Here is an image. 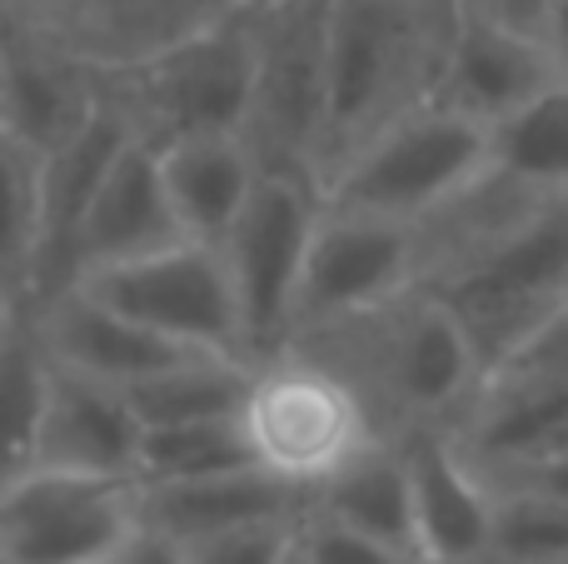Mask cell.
I'll return each mask as SVG.
<instances>
[{"instance_id": "obj_1", "label": "cell", "mask_w": 568, "mask_h": 564, "mask_svg": "<svg viewBox=\"0 0 568 564\" xmlns=\"http://www.w3.org/2000/svg\"><path fill=\"white\" fill-rule=\"evenodd\" d=\"M494 175L489 125L444 100H419L364 135L324 180V200L424 225Z\"/></svg>"}, {"instance_id": "obj_2", "label": "cell", "mask_w": 568, "mask_h": 564, "mask_svg": "<svg viewBox=\"0 0 568 564\" xmlns=\"http://www.w3.org/2000/svg\"><path fill=\"white\" fill-rule=\"evenodd\" d=\"M145 530V485L65 465H20L0 495L6 564H100Z\"/></svg>"}, {"instance_id": "obj_3", "label": "cell", "mask_w": 568, "mask_h": 564, "mask_svg": "<svg viewBox=\"0 0 568 564\" xmlns=\"http://www.w3.org/2000/svg\"><path fill=\"white\" fill-rule=\"evenodd\" d=\"M429 60L424 0H334L329 80H324V150L339 165L364 135L409 110L399 100Z\"/></svg>"}, {"instance_id": "obj_4", "label": "cell", "mask_w": 568, "mask_h": 564, "mask_svg": "<svg viewBox=\"0 0 568 564\" xmlns=\"http://www.w3.org/2000/svg\"><path fill=\"white\" fill-rule=\"evenodd\" d=\"M320 210H324V190H314L300 170L265 165L245 215L220 240L240 290L245 345L255 365L280 360L284 340L294 335L300 285H304V265H310V240L314 225H320Z\"/></svg>"}, {"instance_id": "obj_5", "label": "cell", "mask_w": 568, "mask_h": 564, "mask_svg": "<svg viewBox=\"0 0 568 564\" xmlns=\"http://www.w3.org/2000/svg\"><path fill=\"white\" fill-rule=\"evenodd\" d=\"M75 285H85L120 315L140 320L185 350L250 360L235 275H230L225 250L210 240H175V245L150 250V255L85 270Z\"/></svg>"}, {"instance_id": "obj_6", "label": "cell", "mask_w": 568, "mask_h": 564, "mask_svg": "<svg viewBox=\"0 0 568 564\" xmlns=\"http://www.w3.org/2000/svg\"><path fill=\"white\" fill-rule=\"evenodd\" d=\"M245 430L260 465L314 490L349 465L369 440V415L354 385L320 360H265L245 400Z\"/></svg>"}, {"instance_id": "obj_7", "label": "cell", "mask_w": 568, "mask_h": 564, "mask_svg": "<svg viewBox=\"0 0 568 564\" xmlns=\"http://www.w3.org/2000/svg\"><path fill=\"white\" fill-rule=\"evenodd\" d=\"M135 105V130L155 145L180 135H250L260 110V36L205 26L165 46L140 70Z\"/></svg>"}, {"instance_id": "obj_8", "label": "cell", "mask_w": 568, "mask_h": 564, "mask_svg": "<svg viewBox=\"0 0 568 564\" xmlns=\"http://www.w3.org/2000/svg\"><path fill=\"white\" fill-rule=\"evenodd\" d=\"M419 225L384 220L369 210H344L324 200L320 225L310 240V265L300 285V320L304 325H359L379 315L384 305L409 295L419 270Z\"/></svg>"}, {"instance_id": "obj_9", "label": "cell", "mask_w": 568, "mask_h": 564, "mask_svg": "<svg viewBox=\"0 0 568 564\" xmlns=\"http://www.w3.org/2000/svg\"><path fill=\"white\" fill-rule=\"evenodd\" d=\"M554 80H564V66L554 56L549 36L459 6L439 50L434 100L484 120V125H499L504 115H514L524 100L549 90Z\"/></svg>"}, {"instance_id": "obj_10", "label": "cell", "mask_w": 568, "mask_h": 564, "mask_svg": "<svg viewBox=\"0 0 568 564\" xmlns=\"http://www.w3.org/2000/svg\"><path fill=\"white\" fill-rule=\"evenodd\" d=\"M379 375L404 410L439 415L454 405H474L489 365L449 300L404 295L394 300V320L379 335Z\"/></svg>"}, {"instance_id": "obj_11", "label": "cell", "mask_w": 568, "mask_h": 564, "mask_svg": "<svg viewBox=\"0 0 568 564\" xmlns=\"http://www.w3.org/2000/svg\"><path fill=\"white\" fill-rule=\"evenodd\" d=\"M414 480V535L424 564H489L499 490L459 440L419 430L404 440Z\"/></svg>"}, {"instance_id": "obj_12", "label": "cell", "mask_w": 568, "mask_h": 564, "mask_svg": "<svg viewBox=\"0 0 568 564\" xmlns=\"http://www.w3.org/2000/svg\"><path fill=\"white\" fill-rule=\"evenodd\" d=\"M40 340H45L50 360L60 370L115 390H135L145 380L165 375L180 360L205 355V350H185L175 340L155 335L150 325H140V320L120 315L115 305L90 295L85 285H65L50 295L45 315H40Z\"/></svg>"}, {"instance_id": "obj_13", "label": "cell", "mask_w": 568, "mask_h": 564, "mask_svg": "<svg viewBox=\"0 0 568 564\" xmlns=\"http://www.w3.org/2000/svg\"><path fill=\"white\" fill-rule=\"evenodd\" d=\"M175 240H190L180 225V210L170 200L165 165H160L155 140L135 135L105 170L100 190L90 195L85 215L75 225V280L85 270L120 265V260L165 250Z\"/></svg>"}, {"instance_id": "obj_14", "label": "cell", "mask_w": 568, "mask_h": 564, "mask_svg": "<svg viewBox=\"0 0 568 564\" xmlns=\"http://www.w3.org/2000/svg\"><path fill=\"white\" fill-rule=\"evenodd\" d=\"M459 445L494 485L554 465L568 455V380L489 375L469 405Z\"/></svg>"}, {"instance_id": "obj_15", "label": "cell", "mask_w": 568, "mask_h": 564, "mask_svg": "<svg viewBox=\"0 0 568 564\" xmlns=\"http://www.w3.org/2000/svg\"><path fill=\"white\" fill-rule=\"evenodd\" d=\"M140 445H145V420L135 415L125 390L60 370L55 395H50V405H45V420H40V430H36V445H30L26 465L135 475Z\"/></svg>"}, {"instance_id": "obj_16", "label": "cell", "mask_w": 568, "mask_h": 564, "mask_svg": "<svg viewBox=\"0 0 568 564\" xmlns=\"http://www.w3.org/2000/svg\"><path fill=\"white\" fill-rule=\"evenodd\" d=\"M449 280H474L489 290H509L534 305L568 300V190L529 195V210L509 215L499 230L479 240L474 255L459 260Z\"/></svg>"}, {"instance_id": "obj_17", "label": "cell", "mask_w": 568, "mask_h": 564, "mask_svg": "<svg viewBox=\"0 0 568 564\" xmlns=\"http://www.w3.org/2000/svg\"><path fill=\"white\" fill-rule=\"evenodd\" d=\"M160 165H165L170 200L180 210V225L190 240H220L235 230V220L245 215L250 195H255L260 175V150L250 135H180L165 140Z\"/></svg>"}, {"instance_id": "obj_18", "label": "cell", "mask_w": 568, "mask_h": 564, "mask_svg": "<svg viewBox=\"0 0 568 564\" xmlns=\"http://www.w3.org/2000/svg\"><path fill=\"white\" fill-rule=\"evenodd\" d=\"M300 515H310V490L265 465L190 480V485L145 490V525L165 530L175 540H205V535H220V530L265 525V520H300Z\"/></svg>"}, {"instance_id": "obj_19", "label": "cell", "mask_w": 568, "mask_h": 564, "mask_svg": "<svg viewBox=\"0 0 568 564\" xmlns=\"http://www.w3.org/2000/svg\"><path fill=\"white\" fill-rule=\"evenodd\" d=\"M310 510L324 520L374 535L384 545H399L419 555V535H414V480L404 445H364L349 465H339L329 480L310 490Z\"/></svg>"}, {"instance_id": "obj_20", "label": "cell", "mask_w": 568, "mask_h": 564, "mask_svg": "<svg viewBox=\"0 0 568 564\" xmlns=\"http://www.w3.org/2000/svg\"><path fill=\"white\" fill-rule=\"evenodd\" d=\"M494 180L524 195H559L568 190V75L524 100L514 115L489 125Z\"/></svg>"}, {"instance_id": "obj_21", "label": "cell", "mask_w": 568, "mask_h": 564, "mask_svg": "<svg viewBox=\"0 0 568 564\" xmlns=\"http://www.w3.org/2000/svg\"><path fill=\"white\" fill-rule=\"evenodd\" d=\"M255 360L245 355H190L170 365L165 375L125 390L145 430L155 425H190V420L245 415L250 385H255Z\"/></svg>"}, {"instance_id": "obj_22", "label": "cell", "mask_w": 568, "mask_h": 564, "mask_svg": "<svg viewBox=\"0 0 568 564\" xmlns=\"http://www.w3.org/2000/svg\"><path fill=\"white\" fill-rule=\"evenodd\" d=\"M100 100L80 85L70 70H60L45 56H10L6 66V120H10V145L30 150V155H50L60 150L90 115Z\"/></svg>"}, {"instance_id": "obj_23", "label": "cell", "mask_w": 568, "mask_h": 564, "mask_svg": "<svg viewBox=\"0 0 568 564\" xmlns=\"http://www.w3.org/2000/svg\"><path fill=\"white\" fill-rule=\"evenodd\" d=\"M245 465H260L245 415H220V420L145 430L135 475L145 490H155V485H190V480L230 475V470H245Z\"/></svg>"}, {"instance_id": "obj_24", "label": "cell", "mask_w": 568, "mask_h": 564, "mask_svg": "<svg viewBox=\"0 0 568 564\" xmlns=\"http://www.w3.org/2000/svg\"><path fill=\"white\" fill-rule=\"evenodd\" d=\"M489 564H568V500L539 485H494Z\"/></svg>"}, {"instance_id": "obj_25", "label": "cell", "mask_w": 568, "mask_h": 564, "mask_svg": "<svg viewBox=\"0 0 568 564\" xmlns=\"http://www.w3.org/2000/svg\"><path fill=\"white\" fill-rule=\"evenodd\" d=\"M60 365L50 360L40 335H10L6 345V405H10V470L26 465L36 430L45 420V405L55 395Z\"/></svg>"}, {"instance_id": "obj_26", "label": "cell", "mask_w": 568, "mask_h": 564, "mask_svg": "<svg viewBox=\"0 0 568 564\" xmlns=\"http://www.w3.org/2000/svg\"><path fill=\"white\" fill-rule=\"evenodd\" d=\"M300 520H265V525L220 530L205 540H180L190 564H294L300 560Z\"/></svg>"}, {"instance_id": "obj_27", "label": "cell", "mask_w": 568, "mask_h": 564, "mask_svg": "<svg viewBox=\"0 0 568 564\" xmlns=\"http://www.w3.org/2000/svg\"><path fill=\"white\" fill-rule=\"evenodd\" d=\"M300 564H424V560L310 510L300 525Z\"/></svg>"}, {"instance_id": "obj_28", "label": "cell", "mask_w": 568, "mask_h": 564, "mask_svg": "<svg viewBox=\"0 0 568 564\" xmlns=\"http://www.w3.org/2000/svg\"><path fill=\"white\" fill-rule=\"evenodd\" d=\"M494 375H544V380H568V300L504 360Z\"/></svg>"}, {"instance_id": "obj_29", "label": "cell", "mask_w": 568, "mask_h": 564, "mask_svg": "<svg viewBox=\"0 0 568 564\" xmlns=\"http://www.w3.org/2000/svg\"><path fill=\"white\" fill-rule=\"evenodd\" d=\"M125 564H190V550L180 545L175 535H165V530L145 525L135 540L125 545Z\"/></svg>"}, {"instance_id": "obj_30", "label": "cell", "mask_w": 568, "mask_h": 564, "mask_svg": "<svg viewBox=\"0 0 568 564\" xmlns=\"http://www.w3.org/2000/svg\"><path fill=\"white\" fill-rule=\"evenodd\" d=\"M459 6L484 10V16H499V20H509V26L539 30V36H544V26H549V6H554V0H459Z\"/></svg>"}, {"instance_id": "obj_31", "label": "cell", "mask_w": 568, "mask_h": 564, "mask_svg": "<svg viewBox=\"0 0 568 564\" xmlns=\"http://www.w3.org/2000/svg\"><path fill=\"white\" fill-rule=\"evenodd\" d=\"M509 485H539V490H554V495L568 500V455H559L554 465L534 470V475H524V480H509Z\"/></svg>"}, {"instance_id": "obj_32", "label": "cell", "mask_w": 568, "mask_h": 564, "mask_svg": "<svg viewBox=\"0 0 568 564\" xmlns=\"http://www.w3.org/2000/svg\"><path fill=\"white\" fill-rule=\"evenodd\" d=\"M544 36H549L554 56H559V66L568 75V0H554L549 6V26H544Z\"/></svg>"}, {"instance_id": "obj_33", "label": "cell", "mask_w": 568, "mask_h": 564, "mask_svg": "<svg viewBox=\"0 0 568 564\" xmlns=\"http://www.w3.org/2000/svg\"><path fill=\"white\" fill-rule=\"evenodd\" d=\"M100 564H125V555H115V560H100Z\"/></svg>"}, {"instance_id": "obj_34", "label": "cell", "mask_w": 568, "mask_h": 564, "mask_svg": "<svg viewBox=\"0 0 568 564\" xmlns=\"http://www.w3.org/2000/svg\"><path fill=\"white\" fill-rule=\"evenodd\" d=\"M294 564H300V560H294Z\"/></svg>"}]
</instances>
